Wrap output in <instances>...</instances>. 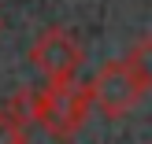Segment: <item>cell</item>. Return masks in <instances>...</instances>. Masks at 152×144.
<instances>
[{"label":"cell","instance_id":"1","mask_svg":"<svg viewBox=\"0 0 152 144\" xmlns=\"http://www.w3.org/2000/svg\"><path fill=\"white\" fill-rule=\"evenodd\" d=\"M93 107L89 100V81L67 78V81H48L45 89H37V111L34 122L48 133L52 140H74L86 126V115Z\"/></svg>","mask_w":152,"mask_h":144},{"label":"cell","instance_id":"2","mask_svg":"<svg viewBox=\"0 0 152 144\" xmlns=\"http://www.w3.org/2000/svg\"><path fill=\"white\" fill-rule=\"evenodd\" d=\"M145 93H148V81H141L126 59L104 63L100 70L93 74V81H89V100L108 118H123L126 111H134Z\"/></svg>","mask_w":152,"mask_h":144},{"label":"cell","instance_id":"3","mask_svg":"<svg viewBox=\"0 0 152 144\" xmlns=\"http://www.w3.org/2000/svg\"><path fill=\"white\" fill-rule=\"evenodd\" d=\"M30 63H34L48 81H67V78H74L78 67H82V44H78V37H74L71 30L52 26V30H45V33L34 41Z\"/></svg>","mask_w":152,"mask_h":144},{"label":"cell","instance_id":"4","mask_svg":"<svg viewBox=\"0 0 152 144\" xmlns=\"http://www.w3.org/2000/svg\"><path fill=\"white\" fill-rule=\"evenodd\" d=\"M7 115L15 118L19 126H26V122H34V111H37V89H19V93L7 100Z\"/></svg>","mask_w":152,"mask_h":144},{"label":"cell","instance_id":"5","mask_svg":"<svg viewBox=\"0 0 152 144\" xmlns=\"http://www.w3.org/2000/svg\"><path fill=\"white\" fill-rule=\"evenodd\" d=\"M126 63L134 67V74H137L141 81L152 85V41H148V37H141V41L134 44V52L126 56Z\"/></svg>","mask_w":152,"mask_h":144},{"label":"cell","instance_id":"6","mask_svg":"<svg viewBox=\"0 0 152 144\" xmlns=\"http://www.w3.org/2000/svg\"><path fill=\"white\" fill-rule=\"evenodd\" d=\"M0 144H26V130L0 107Z\"/></svg>","mask_w":152,"mask_h":144},{"label":"cell","instance_id":"7","mask_svg":"<svg viewBox=\"0 0 152 144\" xmlns=\"http://www.w3.org/2000/svg\"><path fill=\"white\" fill-rule=\"evenodd\" d=\"M0 33H4V19H0Z\"/></svg>","mask_w":152,"mask_h":144}]
</instances>
